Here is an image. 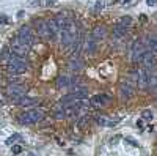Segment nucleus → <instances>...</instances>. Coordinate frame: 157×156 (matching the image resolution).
Returning a JSON list of instances; mask_svg holds the SVG:
<instances>
[{"label": "nucleus", "mask_w": 157, "mask_h": 156, "mask_svg": "<svg viewBox=\"0 0 157 156\" xmlns=\"http://www.w3.org/2000/svg\"><path fill=\"white\" fill-rule=\"evenodd\" d=\"M148 85H149L151 88H157V73H152V74H149Z\"/></svg>", "instance_id": "obj_23"}, {"label": "nucleus", "mask_w": 157, "mask_h": 156, "mask_svg": "<svg viewBox=\"0 0 157 156\" xmlns=\"http://www.w3.org/2000/svg\"><path fill=\"white\" fill-rule=\"evenodd\" d=\"M148 46H149V50L155 55V54H157V41H152V40H151V41H148Z\"/></svg>", "instance_id": "obj_25"}, {"label": "nucleus", "mask_w": 157, "mask_h": 156, "mask_svg": "<svg viewBox=\"0 0 157 156\" xmlns=\"http://www.w3.org/2000/svg\"><path fill=\"white\" fill-rule=\"evenodd\" d=\"M146 2H148V5H149V6H152V5H155V3H157V0H146Z\"/></svg>", "instance_id": "obj_31"}, {"label": "nucleus", "mask_w": 157, "mask_h": 156, "mask_svg": "<svg viewBox=\"0 0 157 156\" xmlns=\"http://www.w3.org/2000/svg\"><path fill=\"white\" fill-rule=\"evenodd\" d=\"M46 24H47V30H49V35H50V38H55V36H57V33L60 32V29H58V25H57L55 19L46 21Z\"/></svg>", "instance_id": "obj_14"}, {"label": "nucleus", "mask_w": 157, "mask_h": 156, "mask_svg": "<svg viewBox=\"0 0 157 156\" xmlns=\"http://www.w3.org/2000/svg\"><path fill=\"white\" fill-rule=\"evenodd\" d=\"M3 22H6V18H3V16H0V24H3Z\"/></svg>", "instance_id": "obj_32"}, {"label": "nucleus", "mask_w": 157, "mask_h": 156, "mask_svg": "<svg viewBox=\"0 0 157 156\" xmlns=\"http://www.w3.org/2000/svg\"><path fill=\"white\" fill-rule=\"evenodd\" d=\"M6 70H8L10 74H22V73H25L29 70V65L24 60V57L11 54V57L8 60V65H6Z\"/></svg>", "instance_id": "obj_2"}, {"label": "nucleus", "mask_w": 157, "mask_h": 156, "mask_svg": "<svg viewBox=\"0 0 157 156\" xmlns=\"http://www.w3.org/2000/svg\"><path fill=\"white\" fill-rule=\"evenodd\" d=\"M148 79H149V71H146L145 68H141L138 71V85H140V88H146L148 87Z\"/></svg>", "instance_id": "obj_12"}, {"label": "nucleus", "mask_w": 157, "mask_h": 156, "mask_svg": "<svg viewBox=\"0 0 157 156\" xmlns=\"http://www.w3.org/2000/svg\"><path fill=\"white\" fill-rule=\"evenodd\" d=\"M130 24H132V19H130L129 16H124V18H123V19L120 21V25H123V27H126V29L129 27Z\"/></svg>", "instance_id": "obj_24"}, {"label": "nucleus", "mask_w": 157, "mask_h": 156, "mask_svg": "<svg viewBox=\"0 0 157 156\" xmlns=\"http://www.w3.org/2000/svg\"><path fill=\"white\" fill-rule=\"evenodd\" d=\"M29 156H35V154H33V153H29Z\"/></svg>", "instance_id": "obj_33"}, {"label": "nucleus", "mask_w": 157, "mask_h": 156, "mask_svg": "<svg viewBox=\"0 0 157 156\" xmlns=\"http://www.w3.org/2000/svg\"><path fill=\"white\" fill-rule=\"evenodd\" d=\"M113 33H115L116 36H126V35H127V29L118 24V25H115V27H113Z\"/></svg>", "instance_id": "obj_20"}, {"label": "nucleus", "mask_w": 157, "mask_h": 156, "mask_svg": "<svg viewBox=\"0 0 157 156\" xmlns=\"http://www.w3.org/2000/svg\"><path fill=\"white\" fill-rule=\"evenodd\" d=\"M145 52H146V49H145V46H143V43L135 41V43L132 44V62H134V63L140 62Z\"/></svg>", "instance_id": "obj_9"}, {"label": "nucleus", "mask_w": 157, "mask_h": 156, "mask_svg": "<svg viewBox=\"0 0 157 156\" xmlns=\"http://www.w3.org/2000/svg\"><path fill=\"white\" fill-rule=\"evenodd\" d=\"M94 49H96V40L91 36L85 41V52L86 54H94Z\"/></svg>", "instance_id": "obj_16"}, {"label": "nucleus", "mask_w": 157, "mask_h": 156, "mask_svg": "<svg viewBox=\"0 0 157 156\" xmlns=\"http://www.w3.org/2000/svg\"><path fill=\"white\" fill-rule=\"evenodd\" d=\"M17 139H21V137H19L17 134H14V136H13V137H10V139L6 140V144H8V145H11L13 142H14V140H17Z\"/></svg>", "instance_id": "obj_28"}, {"label": "nucleus", "mask_w": 157, "mask_h": 156, "mask_svg": "<svg viewBox=\"0 0 157 156\" xmlns=\"http://www.w3.org/2000/svg\"><path fill=\"white\" fill-rule=\"evenodd\" d=\"M75 81L74 79H69V77H66V76H60L58 79H57V85L61 88V87H69L71 84H74Z\"/></svg>", "instance_id": "obj_18"}, {"label": "nucleus", "mask_w": 157, "mask_h": 156, "mask_svg": "<svg viewBox=\"0 0 157 156\" xmlns=\"http://www.w3.org/2000/svg\"><path fill=\"white\" fill-rule=\"evenodd\" d=\"M8 52H10V47H8V46H5V47H3V50H2V58H6V57H8Z\"/></svg>", "instance_id": "obj_29"}, {"label": "nucleus", "mask_w": 157, "mask_h": 156, "mask_svg": "<svg viewBox=\"0 0 157 156\" xmlns=\"http://www.w3.org/2000/svg\"><path fill=\"white\" fill-rule=\"evenodd\" d=\"M140 62L143 63V68H145L146 71H151L155 66V55L152 54L151 50H146L145 54H143V57H141Z\"/></svg>", "instance_id": "obj_8"}, {"label": "nucleus", "mask_w": 157, "mask_h": 156, "mask_svg": "<svg viewBox=\"0 0 157 156\" xmlns=\"http://www.w3.org/2000/svg\"><path fill=\"white\" fill-rule=\"evenodd\" d=\"M69 68H71L72 71H80V70L83 68V60L78 57V55L71 57V58H69Z\"/></svg>", "instance_id": "obj_13"}, {"label": "nucleus", "mask_w": 157, "mask_h": 156, "mask_svg": "<svg viewBox=\"0 0 157 156\" xmlns=\"http://www.w3.org/2000/svg\"><path fill=\"white\" fill-rule=\"evenodd\" d=\"M66 117H68V114H66V109H64L63 106H60V107L55 109V118L63 120V118H66Z\"/></svg>", "instance_id": "obj_21"}, {"label": "nucleus", "mask_w": 157, "mask_h": 156, "mask_svg": "<svg viewBox=\"0 0 157 156\" xmlns=\"http://www.w3.org/2000/svg\"><path fill=\"white\" fill-rule=\"evenodd\" d=\"M77 40H78L77 25L74 24V21H71L66 27L61 30V44H63L64 47H69V46H72Z\"/></svg>", "instance_id": "obj_1"}, {"label": "nucleus", "mask_w": 157, "mask_h": 156, "mask_svg": "<svg viewBox=\"0 0 157 156\" xmlns=\"http://www.w3.org/2000/svg\"><path fill=\"white\" fill-rule=\"evenodd\" d=\"M141 117H143L145 120H151V118H152V112H151V110H143Z\"/></svg>", "instance_id": "obj_26"}, {"label": "nucleus", "mask_w": 157, "mask_h": 156, "mask_svg": "<svg viewBox=\"0 0 157 156\" xmlns=\"http://www.w3.org/2000/svg\"><path fill=\"white\" fill-rule=\"evenodd\" d=\"M39 101L36 99V98H27V96H22L19 101H17V104L19 106H33V104H38Z\"/></svg>", "instance_id": "obj_19"}, {"label": "nucleus", "mask_w": 157, "mask_h": 156, "mask_svg": "<svg viewBox=\"0 0 157 156\" xmlns=\"http://www.w3.org/2000/svg\"><path fill=\"white\" fill-rule=\"evenodd\" d=\"M88 122H90V115H82L80 118L77 120V126L80 128V129H83V128L88 125Z\"/></svg>", "instance_id": "obj_22"}, {"label": "nucleus", "mask_w": 157, "mask_h": 156, "mask_svg": "<svg viewBox=\"0 0 157 156\" xmlns=\"http://www.w3.org/2000/svg\"><path fill=\"white\" fill-rule=\"evenodd\" d=\"M36 24V32H38V35L39 36H43V38H50V35H49V30H47V24H46V21H36L35 22Z\"/></svg>", "instance_id": "obj_11"}, {"label": "nucleus", "mask_w": 157, "mask_h": 156, "mask_svg": "<svg viewBox=\"0 0 157 156\" xmlns=\"http://www.w3.org/2000/svg\"><path fill=\"white\" fill-rule=\"evenodd\" d=\"M44 117V112L39 110V109H32V110H27L19 115V122L22 125H32V123H38L41 122Z\"/></svg>", "instance_id": "obj_3"}, {"label": "nucleus", "mask_w": 157, "mask_h": 156, "mask_svg": "<svg viewBox=\"0 0 157 156\" xmlns=\"http://www.w3.org/2000/svg\"><path fill=\"white\" fill-rule=\"evenodd\" d=\"M17 38H19L22 43L27 44V46H32V44H33V40H35L32 30H30L29 27H25V25L19 29V32H17Z\"/></svg>", "instance_id": "obj_7"}, {"label": "nucleus", "mask_w": 157, "mask_h": 156, "mask_svg": "<svg viewBox=\"0 0 157 156\" xmlns=\"http://www.w3.org/2000/svg\"><path fill=\"white\" fill-rule=\"evenodd\" d=\"M10 47H11V54H14V55H19V57H25L29 54V50H30V46H27L25 43H22L19 38L16 36V38H13L11 40V44H10Z\"/></svg>", "instance_id": "obj_5"}, {"label": "nucleus", "mask_w": 157, "mask_h": 156, "mask_svg": "<svg viewBox=\"0 0 157 156\" xmlns=\"http://www.w3.org/2000/svg\"><path fill=\"white\" fill-rule=\"evenodd\" d=\"M120 95L123 99H129V98H132L134 95V82L132 81H124L120 84Z\"/></svg>", "instance_id": "obj_6"}, {"label": "nucleus", "mask_w": 157, "mask_h": 156, "mask_svg": "<svg viewBox=\"0 0 157 156\" xmlns=\"http://www.w3.org/2000/svg\"><path fill=\"white\" fill-rule=\"evenodd\" d=\"M98 123H99V125H109L107 117H99V118H98Z\"/></svg>", "instance_id": "obj_27"}, {"label": "nucleus", "mask_w": 157, "mask_h": 156, "mask_svg": "<svg viewBox=\"0 0 157 156\" xmlns=\"http://www.w3.org/2000/svg\"><path fill=\"white\" fill-rule=\"evenodd\" d=\"M25 92H27V88H25L24 85H21V84H10L6 87V95L10 96L11 101H14V102H17L25 95Z\"/></svg>", "instance_id": "obj_4"}, {"label": "nucleus", "mask_w": 157, "mask_h": 156, "mask_svg": "<svg viewBox=\"0 0 157 156\" xmlns=\"http://www.w3.org/2000/svg\"><path fill=\"white\" fill-rule=\"evenodd\" d=\"M107 35V29L102 27V25H98V27L93 29V38L94 40H102V38H105Z\"/></svg>", "instance_id": "obj_15"}, {"label": "nucleus", "mask_w": 157, "mask_h": 156, "mask_svg": "<svg viewBox=\"0 0 157 156\" xmlns=\"http://www.w3.org/2000/svg\"><path fill=\"white\" fill-rule=\"evenodd\" d=\"M71 21H72V19H68L66 16H63V14H58L57 19H55V22H57V25H58V29H60V30H63Z\"/></svg>", "instance_id": "obj_17"}, {"label": "nucleus", "mask_w": 157, "mask_h": 156, "mask_svg": "<svg viewBox=\"0 0 157 156\" xmlns=\"http://www.w3.org/2000/svg\"><path fill=\"white\" fill-rule=\"evenodd\" d=\"M109 102H110V96H107V95H94L90 99V104L98 106V107H104V106H107Z\"/></svg>", "instance_id": "obj_10"}, {"label": "nucleus", "mask_w": 157, "mask_h": 156, "mask_svg": "<svg viewBox=\"0 0 157 156\" xmlns=\"http://www.w3.org/2000/svg\"><path fill=\"white\" fill-rule=\"evenodd\" d=\"M21 151H22V148H21L19 145H13V153L17 154V153H21Z\"/></svg>", "instance_id": "obj_30"}]
</instances>
